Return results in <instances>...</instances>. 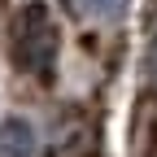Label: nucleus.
<instances>
[{"instance_id": "obj_1", "label": "nucleus", "mask_w": 157, "mask_h": 157, "mask_svg": "<svg viewBox=\"0 0 157 157\" xmlns=\"http://www.w3.org/2000/svg\"><path fill=\"white\" fill-rule=\"evenodd\" d=\"M13 48H17V66L26 74L48 78L52 74V57H57V31L44 5H26L13 22Z\"/></svg>"}, {"instance_id": "obj_3", "label": "nucleus", "mask_w": 157, "mask_h": 157, "mask_svg": "<svg viewBox=\"0 0 157 157\" xmlns=\"http://www.w3.org/2000/svg\"><path fill=\"white\" fill-rule=\"evenodd\" d=\"M83 5H87L92 13H118V9L127 5V0H83Z\"/></svg>"}, {"instance_id": "obj_2", "label": "nucleus", "mask_w": 157, "mask_h": 157, "mask_svg": "<svg viewBox=\"0 0 157 157\" xmlns=\"http://www.w3.org/2000/svg\"><path fill=\"white\" fill-rule=\"evenodd\" d=\"M0 153L5 157H35V131L22 118H5L0 122Z\"/></svg>"}]
</instances>
